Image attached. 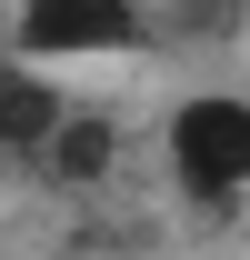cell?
<instances>
[{
    "instance_id": "6da1fadb",
    "label": "cell",
    "mask_w": 250,
    "mask_h": 260,
    "mask_svg": "<svg viewBox=\"0 0 250 260\" xmlns=\"http://www.w3.org/2000/svg\"><path fill=\"white\" fill-rule=\"evenodd\" d=\"M150 50V0H0V60L60 80V70H120Z\"/></svg>"
},
{
    "instance_id": "7a4b0ae2",
    "label": "cell",
    "mask_w": 250,
    "mask_h": 260,
    "mask_svg": "<svg viewBox=\"0 0 250 260\" xmlns=\"http://www.w3.org/2000/svg\"><path fill=\"white\" fill-rule=\"evenodd\" d=\"M160 180L190 200V210H230L250 200V90L230 80H200L160 110Z\"/></svg>"
},
{
    "instance_id": "3957f363",
    "label": "cell",
    "mask_w": 250,
    "mask_h": 260,
    "mask_svg": "<svg viewBox=\"0 0 250 260\" xmlns=\"http://www.w3.org/2000/svg\"><path fill=\"white\" fill-rule=\"evenodd\" d=\"M250 0H150V50H240Z\"/></svg>"
}]
</instances>
